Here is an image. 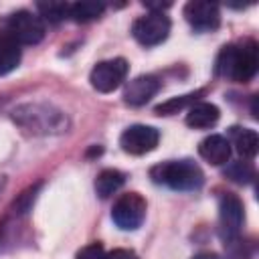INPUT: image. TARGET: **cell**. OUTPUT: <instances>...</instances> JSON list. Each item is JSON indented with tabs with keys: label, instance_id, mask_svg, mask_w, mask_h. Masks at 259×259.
I'll use <instances>...</instances> for the list:
<instances>
[{
	"label": "cell",
	"instance_id": "cell-1",
	"mask_svg": "<svg viewBox=\"0 0 259 259\" xmlns=\"http://www.w3.org/2000/svg\"><path fill=\"white\" fill-rule=\"evenodd\" d=\"M259 67V49L257 42L247 38L241 45H227L221 49L217 57L214 71L221 77L235 79L239 83H247L255 77Z\"/></svg>",
	"mask_w": 259,
	"mask_h": 259
},
{
	"label": "cell",
	"instance_id": "cell-2",
	"mask_svg": "<svg viewBox=\"0 0 259 259\" xmlns=\"http://www.w3.org/2000/svg\"><path fill=\"white\" fill-rule=\"evenodd\" d=\"M150 178L156 184H164L180 192H192L204 184V174L200 166L192 160H168L156 164L150 170Z\"/></svg>",
	"mask_w": 259,
	"mask_h": 259
},
{
	"label": "cell",
	"instance_id": "cell-3",
	"mask_svg": "<svg viewBox=\"0 0 259 259\" xmlns=\"http://www.w3.org/2000/svg\"><path fill=\"white\" fill-rule=\"evenodd\" d=\"M14 119L30 130L32 134H51V132H63L67 127V119L61 111L45 105H22L14 109Z\"/></svg>",
	"mask_w": 259,
	"mask_h": 259
},
{
	"label": "cell",
	"instance_id": "cell-4",
	"mask_svg": "<svg viewBox=\"0 0 259 259\" xmlns=\"http://www.w3.org/2000/svg\"><path fill=\"white\" fill-rule=\"evenodd\" d=\"M146 198L138 192L121 194L111 208V219L121 231H136L146 219Z\"/></svg>",
	"mask_w": 259,
	"mask_h": 259
},
{
	"label": "cell",
	"instance_id": "cell-5",
	"mask_svg": "<svg viewBox=\"0 0 259 259\" xmlns=\"http://www.w3.org/2000/svg\"><path fill=\"white\" fill-rule=\"evenodd\" d=\"M245 223V208L243 202L237 194L233 192H225L219 198V229H221V237L227 243H233L239 239L241 229Z\"/></svg>",
	"mask_w": 259,
	"mask_h": 259
},
{
	"label": "cell",
	"instance_id": "cell-6",
	"mask_svg": "<svg viewBox=\"0 0 259 259\" xmlns=\"http://www.w3.org/2000/svg\"><path fill=\"white\" fill-rule=\"evenodd\" d=\"M4 28L20 45H38L45 38V22L30 10H16L6 18Z\"/></svg>",
	"mask_w": 259,
	"mask_h": 259
},
{
	"label": "cell",
	"instance_id": "cell-7",
	"mask_svg": "<svg viewBox=\"0 0 259 259\" xmlns=\"http://www.w3.org/2000/svg\"><path fill=\"white\" fill-rule=\"evenodd\" d=\"M130 65L125 59L117 57V59H107V61H99L91 73H89V81L91 87L99 93H111L115 91L127 77Z\"/></svg>",
	"mask_w": 259,
	"mask_h": 259
},
{
	"label": "cell",
	"instance_id": "cell-8",
	"mask_svg": "<svg viewBox=\"0 0 259 259\" xmlns=\"http://www.w3.org/2000/svg\"><path fill=\"white\" fill-rule=\"evenodd\" d=\"M132 34L142 47H156L170 34V18L164 12H148L132 24Z\"/></svg>",
	"mask_w": 259,
	"mask_h": 259
},
{
	"label": "cell",
	"instance_id": "cell-9",
	"mask_svg": "<svg viewBox=\"0 0 259 259\" xmlns=\"http://www.w3.org/2000/svg\"><path fill=\"white\" fill-rule=\"evenodd\" d=\"M160 142V132L152 125H144V123H136L123 130V134L119 136V146L123 152L134 154V156H142L152 152Z\"/></svg>",
	"mask_w": 259,
	"mask_h": 259
},
{
	"label": "cell",
	"instance_id": "cell-10",
	"mask_svg": "<svg viewBox=\"0 0 259 259\" xmlns=\"http://www.w3.org/2000/svg\"><path fill=\"white\" fill-rule=\"evenodd\" d=\"M184 18L198 32L217 30L221 24L219 6L214 2H206V0H190L184 6Z\"/></svg>",
	"mask_w": 259,
	"mask_h": 259
},
{
	"label": "cell",
	"instance_id": "cell-11",
	"mask_svg": "<svg viewBox=\"0 0 259 259\" xmlns=\"http://www.w3.org/2000/svg\"><path fill=\"white\" fill-rule=\"evenodd\" d=\"M160 85L162 83L156 75H140V77L127 81V85L123 89V101L134 107L146 105L160 91Z\"/></svg>",
	"mask_w": 259,
	"mask_h": 259
},
{
	"label": "cell",
	"instance_id": "cell-12",
	"mask_svg": "<svg viewBox=\"0 0 259 259\" xmlns=\"http://www.w3.org/2000/svg\"><path fill=\"white\" fill-rule=\"evenodd\" d=\"M198 154L212 166H223L231 158V142L221 134H210L198 144Z\"/></svg>",
	"mask_w": 259,
	"mask_h": 259
},
{
	"label": "cell",
	"instance_id": "cell-13",
	"mask_svg": "<svg viewBox=\"0 0 259 259\" xmlns=\"http://www.w3.org/2000/svg\"><path fill=\"white\" fill-rule=\"evenodd\" d=\"M22 45L6 30L0 28V77L14 71L22 57Z\"/></svg>",
	"mask_w": 259,
	"mask_h": 259
},
{
	"label": "cell",
	"instance_id": "cell-14",
	"mask_svg": "<svg viewBox=\"0 0 259 259\" xmlns=\"http://www.w3.org/2000/svg\"><path fill=\"white\" fill-rule=\"evenodd\" d=\"M221 117V111L214 103L208 101H196L188 107L186 113V125L194 127V130H208L212 127Z\"/></svg>",
	"mask_w": 259,
	"mask_h": 259
},
{
	"label": "cell",
	"instance_id": "cell-15",
	"mask_svg": "<svg viewBox=\"0 0 259 259\" xmlns=\"http://www.w3.org/2000/svg\"><path fill=\"white\" fill-rule=\"evenodd\" d=\"M125 182V176L115 170V168H105L97 174L95 178V192L99 198H109L111 194H115Z\"/></svg>",
	"mask_w": 259,
	"mask_h": 259
},
{
	"label": "cell",
	"instance_id": "cell-16",
	"mask_svg": "<svg viewBox=\"0 0 259 259\" xmlns=\"http://www.w3.org/2000/svg\"><path fill=\"white\" fill-rule=\"evenodd\" d=\"M233 144L235 150L243 156V158H255L257 150H259V136L255 130H247V127H233Z\"/></svg>",
	"mask_w": 259,
	"mask_h": 259
},
{
	"label": "cell",
	"instance_id": "cell-17",
	"mask_svg": "<svg viewBox=\"0 0 259 259\" xmlns=\"http://www.w3.org/2000/svg\"><path fill=\"white\" fill-rule=\"evenodd\" d=\"M105 10L103 2H95V0H83V2H75L69 4V18L75 22H91L95 18H99Z\"/></svg>",
	"mask_w": 259,
	"mask_h": 259
},
{
	"label": "cell",
	"instance_id": "cell-18",
	"mask_svg": "<svg viewBox=\"0 0 259 259\" xmlns=\"http://www.w3.org/2000/svg\"><path fill=\"white\" fill-rule=\"evenodd\" d=\"M204 95V89H198V91H192V93H186V95H180V97H170L168 101L160 103L154 107V111L158 115H172V113H178L186 107H190L192 103L198 101V97Z\"/></svg>",
	"mask_w": 259,
	"mask_h": 259
},
{
	"label": "cell",
	"instance_id": "cell-19",
	"mask_svg": "<svg viewBox=\"0 0 259 259\" xmlns=\"http://www.w3.org/2000/svg\"><path fill=\"white\" fill-rule=\"evenodd\" d=\"M36 10H38L40 18L51 22V24H57V22H61V20H65L69 16V4L67 2H55V0L38 2Z\"/></svg>",
	"mask_w": 259,
	"mask_h": 259
},
{
	"label": "cell",
	"instance_id": "cell-20",
	"mask_svg": "<svg viewBox=\"0 0 259 259\" xmlns=\"http://www.w3.org/2000/svg\"><path fill=\"white\" fill-rule=\"evenodd\" d=\"M223 174H225L229 180L237 182V184H249V182L253 180V176H255V170H253V166H251L249 162L237 160V162L227 164V168L223 170Z\"/></svg>",
	"mask_w": 259,
	"mask_h": 259
},
{
	"label": "cell",
	"instance_id": "cell-21",
	"mask_svg": "<svg viewBox=\"0 0 259 259\" xmlns=\"http://www.w3.org/2000/svg\"><path fill=\"white\" fill-rule=\"evenodd\" d=\"M40 188H42V182H36V184H32V186H28L26 190H22V192L16 196V200L12 202V210H14L16 214H26V212L32 208V204H34V200H36Z\"/></svg>",
	"mask_w": 259,
	"mask_h": 259
},
{
	"label": "cell",
	"instance_id": "cell-22",
	"mask_svg": "<svg viewBox=\"0 0 259 259\" xmlns=\"http://www.w3.org/2000/svg\"><path fill=\"white\" fill-rule=\"evenodd\" d=\"M75 259H105V251H103V245L101 243H89L85 245Z\"/></svg>",
	"mask_w": 259,
	"mask_h": 259
},
{
	"label": "cell",
	"instance_id": "cell-23",
	"mask_svg": "<svg viewBox=\"0 0 259 259\" xmlns=\"http://www.w3.org/2000/svg\"><path fill=\"white\" fill-rule=\"evenodd\" d=\"M105 259H140L132 249H113L105 253Z\"/></svg>",
	"mask_w": 259,
	"mask_h": 259
},
{
	"label": "cell",
	"instance_id": "cell-24",
	"mask_svg": "<svg viewBox=\"0 0 259 259\" xmlns=\"http://www.w3.org/2000/svg\"><path fill=\"white\" fill-rule=\"evenodd\" d=\"M144 6H146L150 12H162V10L170 8L172 2H152V0H144Z\"/></svg>",
	"mask_w": 259,
	"mask_h": 259
},
{
	"label": "cell",
	"instance_id": "cell-25",
	"mask_svg": "<svg viewBox=\"0 0 259 259\" xmlns=\"http://www.w3.org/2000/svg\"><path fill=\"white\" fill-rule=\"evenodd\" d=\"M192 259H221L217 253H212V251H200V253H196Z\"/></svg>",
	"mask_w": 259,
	"mask_h": 259
}]
</instances>
